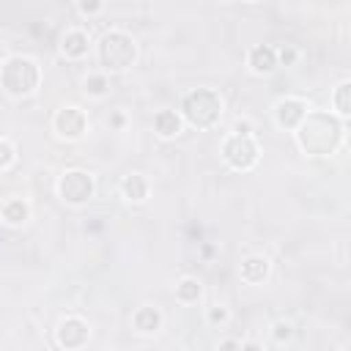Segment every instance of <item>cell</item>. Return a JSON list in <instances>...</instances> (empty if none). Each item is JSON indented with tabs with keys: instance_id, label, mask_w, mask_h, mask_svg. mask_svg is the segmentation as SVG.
Here are the masks:
<instances>
[{
	"instance_id": "cell-1",
	"label": "cell",
	"mask_w": 351,
	"mask_h": 351,
	"mask_svg": "<svg viewBox=\"0 0 351 351\" xmlns=\"http://www.w3.org/2000/svg\"><path fill=\"white\" fill-rule=\"evenodd\" d=\"M293 132H296L299 148L313 156L335 154L337 145L343 143V123L326 112H307Z\"/></svg>"
},
{
	"instance_id": "cell-2",
	"label": "cell",
	"mask_w": 351,
	"mask_h": 351,
	"mask_svg": "<svg viewBox=\"0 0 351 351\" xmlns=\"http://www.w3.org/2000/svg\"><path fill=\"white\" fill-rule=\"evenodd\" d=\"M178 112L192 129H211L222 118V99L211 88H195L181 99Z\"/></svg>"
},
{
	"instance_id": "cell-3",
	"label": "cell",
	"mask_w": 351,
	"mask_h": 351,
	"mask_svg": "<svg viewBox=\"0 0 351 351\" xmlns=\"http://www.w3.org/2000/svg\"><path fill=\"white\" fill-rule=\"evenodd\" d=\"M0 82H3V88H5L8 96L25 99V96H33V93L38 90L41 69H38L36 60H30V58L11 55V58H5L3 66H0Z\"/></svg>"
},
{
	"instance_id": "cell-4",
	"label": "cell",
	"mask_w": 351,
	"mask_h": 351,
	"mask_svg": "<svg viewBox=\"0 0 351 351\" xmlns=\"http://www.w3.org/2000/svg\"><path fill=\"white\" fill-rule=\"evenodd\" d=\"M96 55L104 71H126L137 60V44L126 30H107L96 44Z\"/></svg>"
},
{
	"instance_id": "cell-5",
	"label": "cell",
	"mask_w": 351,
	"mask_h": 351,
	"mask_svg": "<svg viewBox=\"0 0 351 351\" xmlns=\"http://www.w3.org/2000/svg\"><path fill=\"white\" fill-rule=\"evenodd\" d=\"M222 159L228 162V167L244 173V170H252V167L258 165L261 148H258V143H255L252 134H239V132H233V134H228L225 143H222Z\"/></svg>"
},
{
	"instance_id": "cell-6",
	"label": "cell",
	"mask_w": 351,
	"mask_h": 351,
	"mask_svg": "<svg viewBox=\"0 0 351 351\" xmlns=\"http://www.w3.org/2000/svg\"><path fill=\"white\" fill-rule=\"evenodd\" d=\"M93 176L88 170H66L60 178H58V195L63 203L69 206H85L90 197H93Z\"/></svg>"
},
{
	"instance_id": "cell-7",
	"label": "cell",
	"mask_w": 351,
	"mask_h": 351,
	"mask_svg": "<svg viewBox=\"0 0 351 351\" xmlns=\"http://www.w3.org/2000/svg\"><path fill=\"white\" fill-rule=\"evenodd\" d=\"M52 126H55L60 140H80L85 134V129H88V118H85V112L80 107H63L52 118Z\"/></svg>"
},
{
	"instance_id": "cell-8",
	"label": "cell",
	"mask_w": 351,
	"mask_h": 351,
	"mask_svg": "<svg viewBox=\"0 0 351 351\" xmlns=\"http://www.w3.org/2000/svg\"><path fill=\"white\" fill-rule=\"evenodd\" d=\"M307 112H310V110H307V101H302V99H296V96H285V99H280V101L274 104V121H277V126H282V129H296Z\"/></svg>"
},
{
	"instance_id": "cell-9",
	"label": "cell",
	"mask_w": 351,
	"mask_h": 351,
	"mask_svg": "<svg viewBox=\"0 0 351 351\" xmlns=\"http://www.w3.org/2000/svg\"><path fill=\"white\" fill-rule=\"evenodd\" d=\"M88 337H90V326L77 315L63 318L58 324V346H63V348H80L88 343Z\"/></svg>"
},
{
	"instance_id": "cell-10",
	"label": "cell",
	"mask_w": 351,
	"mask_h": 351,
	"mask_svg": "<svg viewBox=\"0 0 351 351\" xmlns=\"http://www.w3.org/2000/svg\"><path fill=\"white\" fill-rule=\"evenodd\" d=\"M247 66H250V71L258 74V77L271 74V71L277 69V49L269 47V44H258V47H252L250 55H247Z\"/></svg>"
},
{
	"instance_id": "cell-11",
	"label": "cell",
	"mask_w": 351,
	"mask_h": 351,
	"mask_svg": "<svg viewBox=\"0 0 351 351\" xmlns=\"http://www.w3.org/2000/svg\"><path fill=\"white\" fill-rule=\"evenodd\" d=\"M88 33L85 30H66L63 38H60V55L66 60H82L88 55Z\"/></svg>"
},
{
	"instance_id": "cell-12",
	"label": "cell",
	"mask_w": 351,
	"mask_h": 351,
	"mask_svg": "<svg viewBox=\"0 0 351 351\" xmlns=\"http://www.w3.org/2000/svg\"><path fill=\"white\" fill-rule=\"evenodd\" d=\"M181 129H184V118H181L178 110H159V112L154 115V132H156L162 140L178 137Z\"/></svg>"
},
{
	"instance_id": "cell-13",
	"label": "cell",
	"mask_w": 351,
	"mask_h": 351,
	"mask_svg": "<svg viewBox=\"0 0 351 351\" xmlns=\"http://www.w3.org/2000/svg\"><path fill=\"white\" fill-rule=\"evenodd\" d=\"M239 274H241L244 282L258 285V282H263L269 277V261L263 255H247L241 261V266H239Z\"/></svg>"
},
{
	"instance_id": "cell-14",
	"label": "cell",
	"mask_w": 351,
	"mask_h": 351,
	"mask_svg": "<svg viewBox=\"0 0 351 351\" xmlns=\"http://www.w3.org/2000/svg\"><path fill=\"white\" fill-rule=\"evenodd\" d=\"M132 324H134V329H137V332L151 335V332L162 329V313H159L156 307H151V304H143V307H137V310H134Z\"/></svg>"
},
{
	"instance_id": "cell-15",
	"label": "cell",
	"mask_w": 351,
	"mask_h": 351,
	"mask_svg": "<svg viewBox=\"0 0 351 351\" xmlns=\"http://www.w3.org/2000/svg\"><path fill=\"white\" fill-rule=\"evenodd\" d=\"M121 195H123L129 203H143V200L148 197V181H145V176H140V173L123 176V181H121Z\"/></svg>"
},
{
	"instance_id": "cell-16",
	"label": "cell",
	"mask_w": 351,
	"mask_h": 351,
	"mask_svg": "<svg viewBox=\"0 0 351 351\" xmlns=\"http://www.w3.org/2000/svg\"><path fill=\"white\" fill-rule=\"evenodd\" d=\"M27 217H30V206L22 197H11V200L3 203V219H5V225H22V222H27Z\"/></svg>"
},
{
	"instance_id": "cell-17",
	"label": "cell",
	"mask_w": 351,
	"mask_h": 351,
	"mask_svg": "<svg viewBox=\"0 0 351 351\" xmlns=\"http://www.w3.org/2000/svg\"><path fill=\"white\" fill-rule=\"evenodd\" d=\"M200 293H203V285H200L197 277H184V280H178V285H176V299H178L181 304L197 302Z\"/></svg>"
},
{
	"instance_id": "cell-18",
	"label": "cell",
	"mask_w": 351,
	"mask_h": 351,
	"mask_svg": "<svg viewBox=\"0 0 351 351\" xmlns=\"http://www.w3.org/2000/svg\"><path fill=\"white\" fill-rule=\"evenodd\" d=\"M85 93L93 96V99L107 96V93H110V77H107V71H93V74H88V77H85Z\"/></svg>"
},
{
	"instance_id": "cell-19",
	"label": "cell",
	"mask_w": 351,
	"mask_h": 351,
	"mask_svg": "<svg viewBox=\"0 0 351 351\" xmlns=\"http://www.w3.org/2000/svg\"><path fill=\"white\" fill-rule=\"evenodd\" d=\"M332 101H335L337 115H340V118H348V112H351V82H348V80H343V82L335 88Z\"/></svg>"
},
{
	"instance_id": "cell-20",
	"label": "cell",
	"mask_w": 351,
	"mask_h": 351,
	"mask_svg": "<svg viewBox=\"0 0 351 351\" xmlns=\"http://www.w3.org/2000/svg\"><path fill=\"white\" fill-rule=\"evenodd\" d=\"M14 162H16V148L5 137H0V170H8Z\"/></svg>"
},
{
	"instance_id": "cell-21",
	"label": "cell",
	"mask_w": 351,
	"mask_h": 351,
	"mask_svg": "<svg viewBox=\"0 0 351 351\" xmlns=\"http://www.w3.org/2000/svg\"><path fill=\"white\" fill-rule=\"evenodd\" d=\"M296 58H299V49L291 47V44H285V47L277 49V66H293Z\"/></svg>"
},
{
	"instance_id": "cell-22",
	"label": "cell",
	"mask_w": 351,
	"mask_h": 351,
	"mask_svg": "<svg viewBox=\"0 0 351 351\" xmlns=\"http://www.w3.org/2000/svg\"><path fill=\"white\" fill-rule=\"evenodd\" d=\"M77 8L82 16H99L104 8V0H77Z\"/></svg>"
},
{
	"instance_id": "cell-23",
	"label": "cell",
	"mask_w": 351,
	"mask_h": 351,
	"mask_svg": "<svg viewBox=\"0 0 351 351\" xmlns=\"http://www.w3.org/2000/svg\"><path fill=\"white\" fill-rule=\"evenodd\" d=\"M271 335H274V340H277V343H285V340H291L293 326H291L288 321H277V324L271 326Z\"/></svg>"
},
{
	"instance_id": "cell-24",
	"label": "cell",
	"mask_w": 351,
	"mask_h": 351,
	"mask_svg": "<svg viewBox=\"0 0 351 351\" xmlns=\"http://www.w3.org/2000/svg\"><path fill=\"white\" fill-rule=\"evenodd\" d=\"M206 318H208L211 324H225V321H228V310H225V307H219V304H214V307H208Z\"/></svg>"
},
{
	"instance_id": "cell-25",
	"label": "cell",
	"mask_w": 351,
	"mask_h": 351,
	"mask_svg": "<svg viewBox=\"0 0 351 351\" xmlns=\"http://www.w3.org/2000/svg\"><path fill=\"white\" fill-rule=\"evenodd\" d=\"M233 132H239V134H252V123L244 118V121H236L233 123Z\"/></svg>"
},
{
	"instance_id": "cell-26",
	"label": "cell",
	"mask_w": 351,
	"mask_h": 351,
	"mask_svg": "<svg viewBox=\"0 0 351 351\" xmlns=\"http://www.w3.org/2000/svg\"><path fill=\"white\" fill-rule=\"evenodd\" d=\"M110 123H112L115 129H121V126H123V115H121V112H115V115L110 118Z\"/></svg>"
},
{
	"instance_id": "cell-27",
	"label": "cell",
	"mask_w": 351,
	"mask_h": 351,
	"mask_svg": "<svg viewBox=\"0 0 351 351\" xmlns=\"http://www.w3.org/2000/svg\"><path fill=\"white\" fill-rule=\"evenodd\" d=\"M239 346H241L239 340H222V343H219V348H239Z\"/></svg>"
},
{
	"instance_id": "cell-28",
	"label": "cell",
	"mask_w": 351,
	"mask_h": 351,
	"mask_svg": "<svg viewBox=\"0 0 351 351\" xmlns=\"http://www.w3.org/2000/svg\"><path fill=\"white\" fill-rule=\"evenodd\" d=\"M3 55H5V47H3V41H0V60H3Z\"/></svg>"
},
{
	"instance_id": "cell-29",
	"label": "cell",
	"mask_w": 351,
	"mask_h": 351,
	"mask_svg": "<svg viewBox=\"0 0 351 351\" xmlns=\"http://www.w3.org/2000/svg\"><path fill=\"white\" fill-rule=\"evenodd\" d=\"M244 3H258V0H244Z\"/></svg>"
}]
</instances>
